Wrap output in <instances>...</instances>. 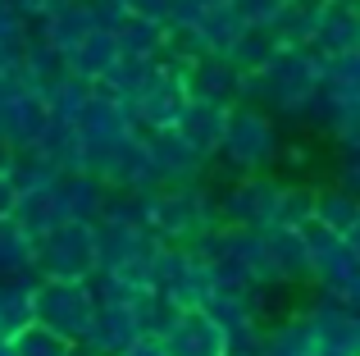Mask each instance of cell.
I'll return each instance as SVG.
<instances>
[{
  "instance_id": "17",
  "label": "cell",
  "mask_w": 360,
  "mask_h": 356,
  "mask_svg": "<svg viewBox=\"0 0 360 356\" xmlns=\"http://www.w3.org/2000/svg\"><path fill=\"white\" fill-rule=\"evenodd\" d=\"M183 82H187V91H192V96H205V101H224V106H233V101H242L246 73H242L224 51H205V55H196V60L183 69Z\"/></svg>"
},
{
  "instance_id": "35",
  "label": "cell",
  "mask_w": 360,
  "mask_h": 356,
  "mask_svg": "<svg viewBox=\"0 0 360 356\" xmlns=\"http://www.w3.org/2000/svg\"><path fill=\"white\" fill-rule=\"evenodd\" d=\"M14 201H18V187L9 183V174H0V220L14 210Z\"/></svg>"
},
{
  "instance_id": "11",
  "label": "cell",
  "mask_w": 360,
  "mask_h": 356,
  "mask_svg": "<svg viewBox=\"0 0 360 356\" xmlns=\"http://www.w3.org/2000/svg\"><path fill=\"white\" fill-rule=\"evenodd\" d=\"M187 101H192V91H187L183 73L155 64V73H150V78L141 82V91L128 101V115H132L137 128H174Z\"/></svg>"
},
{
  "instance_id": "30",
  "label": "cell",
  "mask_w": 360,
  "mask_h": 356,
  "mask_svg": "<svg viewBox=\"0 0 360 356\" xmlns=\"http://www.w3.org/2000/svg\"><path fill=\"white\" fill-rule=\"evenodd\" d=\"M310 210H315V192H310V187H297V183L283 187V183H278V196H274V215H269V224H283V229H301V224L310 220Z\"/></svg>"
},
{
  "instance_id": "15",
  "label": "cell",
  "mask_w": 360,
  "mask_h": 356,
  "mask_svg": "<svg viewBox=\"0 0 360 356\" xmlns=\"http://www.w3.org/2000/svg\"><path fill=\"white\" fill-rule=\"evenodd\" d=\"M306 51L315 60L338 55V51H360V5L356 0H319L315 32H310Z\"/></svg>"
},
{
  "instance_id": "8",
  "label": "cell",
  "mask_w": 360,
  "mask_h": 356,
  "mask_svg": "<svg viewBox=\"0 0 360 356\" xmlns=\"http://www.w3.org/2000/svg\"><path fill=\"white\" fill-rule=\"evenodd\" d=\"M229 165H238L242 174H260L264 165L278 155V133H274V119L264 115L251 101H233L229 115H224V133H219V151Z\"/></svg>"
},
{
  "instance_id": "14",
  "label": "cell",
  "mask_w": 360,
  "mask_h": 356,
  "mask_svg": "<svg viewBox=\"0 0 360 356\" xmlns=\"http://www.w3.org/2000/svg\"><path fill=\"white\" fill-rule=\"evenodd\" d=\"M141 146H146V165H150V178L155 183H196L205 174L201 155L174 133V128H137Z\"/></svg>"
},
{
  "instance_id": "4",
  "label": "cell",
  "mask_w": 360,
  "mask_h": 356,
  "mask_svg": "<svg viewBox=\"0 0 360 356\" xmlns=\"http://www.w3.org/2000/svg\"><path fill=\"white\" fill-rule=\"evenodd\" d=\"M91 229H96V269H105L132 288H146L150 260L160 251L155 233L137 220H115V215H101Z\"/></svg>"
},
{
  "instance_id": "7",
  "label": "cell",
  "mask_w": 360,
  "mask_h": 356,
  "mask_svg": "<svg viewBox=\"0 0 360 356\" xmlns=\"http://www.w3.org/2000/svg\"><path fill=\"white\" fill-rule=\"evenodd\" d=\"M192 251L201 256L210 284H255L264 288L260 274V247H255V229L242 224H214L192 242Z\"/></svg>"
},
{
  "instance_id": "22",
  "label": "cell",
  "mask_w": 360,
  "mask_h": 356,
  "mask_svg": "<svg viewBox=\"0 0 360 356\" xmlns=\"http://www.w3.org/2000/svg\"><path fill=\"white\" fill-rule=\"evenodd\" d=\"M64 60H69V69L78 73L82 82H91V78H101V73L110 69V64L119 60V42H115V27L110 23H96V27H87V32L78 37V42L64 51Z\"/></svg>"
},
{
  "instance_id": "6",
  "label": "cell",
  "mask_w": 360,
  "mask_h": 356,
  "mask_svg": "<svg viewBox=\"0 0 360 356\" xmlns=\"http://www.w3.org/2000/svg\"><path fill=\"white\" fill-rule=\"evenodd\" d=\"M301 242H306V256H310V279L324 288V297L342 306L360 302V256H356V242L328 233L324 224L306 220L301 224Z\"/></svg>"
},
{
  "instance_id": "25",
  "label": "cell",
  "mask_w": 360,
  "mask_h": 356,
  "mask_svg": "<svg viewBox=\"0 0 360 356\" xmlns=\"http://www.w3.org/2000/svg\"><path fill=\"white\" fill-rule=\"evenodd\" d=\"M310 220L324 224L328 233H338V238L347 242H360V201L347 187H338V192H315V210H310Z\"/></svg>"
},
{
  "instance_id": "2",
  "label": "cell",
  "mask_w": 360,
  "mask_h": 356,
  "mask_svg": "<svg viewBox=\"0 0 360 356\" xmlns=\"http://www.w3.org/2000/svg\"><path fill=\"white\" fill-rule=\"evenodd\" d=\"M315 87H319V64L310 51H297V46H283L264 69L246 73V87H242V101L251 106H269V110H283V115H306V106L315 101Z\"/></svg>"
},
{
  "instance_id": "33",
  "label": "cell",
  "mask_w": 360,
  "mask_h": 356,
  "mask_svg": "<svg viewBox=\"0 0 360 356\" xmlns=\"http://www.w3.org/2000/svg\"><path fill=\"white\" fill-rule=\"evenodd\" d=\"M224 5L233 9V18H238V23H274V18H278V9L288 5V0H224Z\"/></svg>"
},
{
  "instance_id": "12",
  "label": "cell",
  "mask_w": 360,
  "mask_h": 356,
  "mask_svg": "<svg viewBox=\"0 0 360 356\" xmlns=\"http://www.w3.org/2000/svg\"><path fill=\"white\" fill-rule=\"evenodd\" d=\"M255 247H260L264 284H301V279H310V256H306V242H301V229L260 224L255 229Z\"/></svg>"
},
{
  "instance_id": "10",
  "label": "cell",
  "mask_w": 360,
  "mask_h": 356,
  "mask_svg": "<svg viewBox=\"0 0 360 356\" xmlns=\"http://www.w3.org/2000/svg\"><path fill=\"white\" fill-rule=\"evenodd\" d=\"M196 306L219 320V329L229 333L233 348H255L260 343V288L255 284H210Z\"/></svg>"
},
{
  "instance_id": "28",
  "label": "cell",
  "mask_w": 360,
  "mask_h": 356,
  "mask_svg": "<svg viewBox=\"0 0 360 356\" xmlns=\"http://www.w3.org/2000/svg\"><path fill=\"white\" fill-rule=\"evenodd\" d=\"M27 320H32V311H27V274H5L0 279V343H9Z\"/></svg>"
},
{
  "instance_id": "19",
  "label": "cell",
  "mask_w": 360,
  "mask_h": 356,
  "mask_svg": "<svg viewBox=\"0 0 360 356\" xmlns=\"http://www.w3.org/2000/svg\"><path fill=\"white\" fill-rule=\"evenodd\" d=\"M69 124L78 128L82 137H115V133H132V115L128 106H123L119 96H110V91H96L87 82V91H82V101L69 110Z\"/></svg>"
},
{
  "instance_id": "23",
  "label": "cell",
  "mask_w": 360,
  "mask_h": 356,
  "mask_svg": "<svg viewBox=\"0 0 360 356\" xmlns=\"http://www.w3.org/2000/svg\"><path fill=\"white\" fill-rule=\"evenodd\" d=\"M278 51H283V42L274 37L269 23H242L238 37L229 42V51H224V55H229L242 73H255V69H264V64H269Z\"/></svg>"
},
{
  "instance_id": "36",
  "label": "cell",
  "mask_w": 360,
  "mask_h": 356,
  "mask_svg": "<svg viewBox=\"0 0 360 356\" xmlns=\"http://www.w3.org/2000/svg\"><path fill=\"white\" fill-rule=\"evenodd\" d=\"M9 160H14V146H9V142H5V137H0V174H5V170H9Z\"/></svg>"
},
{
  "instance_id": "18",
  "label": "cell",
  "mask_w": 360,
  "mask_h": 356,
  "mask_svg": "<svg viewBox=\"0 0 360 356\" xmlns=\"http://www.w3.org/2000/svg\"><path fill=\"white\" fill-rule=\"evenodd\" d=\"M132 338H141V324H137L132 302H96L82 343H87L91 352H101V356H119Z\"/></svg>"
},
{
  "instance_id": "9",
  "label": "cell",
  "mask_w": 360,
  "mask_h": 356,
  "mask_svg": "<svg viewBox=\"0 0 360 356\" xmlns=\"http://www.w3.org/2000/svg\"><path fill=\"white\" fill-rule=\"evenodd\" d=\"M146 288L169 297L174 306H196L205 297V288H210V274H205L201 256L192 251V242H160Z\"/></svg>"
},
{
  "instance_id": "27",
  "label": "cell",
  "mask_w": 360,
  "mask_h": 356,
  "mask_svg": "<svg viewBox=\"0 0 360 356\" xmlns=\"http://www.w3.org/2000/svg\"><path fill=\"white\" fill-rule=\"evenodd\" d=\"M9 183L18 187V192H32V187H51L55 183V165L46 160V151L37 142H27V146H14V160H9Z\"/></svg>"
},
{
  "instance_id": "29",
  "label": "cell",
  "mask_w": 360,
  "mask_h": 356,
  "mask_svg": "<svg viewBox=\"0 0 360 356\" xmlns=\"http://www.w3.org/2000/svg\"><path fill=\"white\" fill-rule=\"evenodd\" d=\"M5 348H9V356H64V352H69V338H60L55 329L27 320L23 329H18L14 338L5 343Z\"/></svg>"
},
{
  "instance_id": "3",
  "label": "cell",
  "mask_w": 360,
  "mask_h": 356,
  "mask_svg": "<svg viewBox=\"0 0 360 356\" xmlns=\"http://www.w3.org/2000/svg\"><path fill=\"white\" fill-rule=\"evenodd\" d=\"M91 274H96V229L87 220H60L27 247V279H91Z\"/></svg>"
},
{
  "instance_id": "13",
  "label": "cell",
  "mask_w": 360,
  "mask_h": 356,
  "mask_svg": "<svg viewBox=\"0 0 360 356\" xmlns=\"http://www.w3.org/2000/svg\"><path fill=\"white\" fill-rule=\"evenodd\" d=\"M160 348H165V356H229L233 343H229V333L219 329V320H214L210 311L183 306V311L174 315V324L160 333Z\"/></svg>"
},
{
  "instance_id": "16",
  "label": "cell",
  "mask_w": 360,
  "mask_h": 356,
  "mask_svg": "<svg viewBox=\"0 0 360 356\" xmlns=\"http://www.w3.org/2000/svg\"><path fill=\"white\" fill-rule=\"evenodd\" d=\"M274 196H278V183L264 178V170L246 174L242 183H233L229 192H224V201L214 205V215H219V224L260 229V224H269V215H274Z\"/></svg>"
},
{
  "instance_id": "34",
  "label": "cell",
  "mask_w": 360,
  "mask_h": 356,
  "mask_svg": "<svg viewBox=\"0 0 360 356\" xmlns=\"http://www.w3.org/2000/svg\"><path fill=\"white\" fill-rule=\"evenodd\" d=\"M123 14H137V18H155V23H169L174 14V0H119Z\"/></svg>"
},
{
  "instance_id": "20",
  "label": "cell",
  "mask_w": 360,
  "mask_h": 356,
  "mask_svg": "<svg viewBox=\"0 0 360 356\" xmlns=\"http://www.w3.org/2000/svg\"><path fill=\"white\" fill-rule=\"evenodd\" d=\"M224 115H229V106H224V101L192 96L183 106V115H178L174 133L183 137V142L192 146L201 160H214V151H219V133H224Z\"/></svg>"
},
{
  "instance_id": "24",
  "label": "cell",
  "mask_w": 360,
  "mask_h": 356,
  "mask_svg": "<svg viewBox=\"0 0 360 356\" xmlns=\"http://www.w3.org/2000/svg\"><path fill=\"white\" fill-rule=\"evenodd\" d=\"M9 220H14L18 229L27 233V238H41L51 224L69 220V215H64V205H60V196H55V187H32V192H18V201H14V210H9Z\"/></svg>"
},
{
  "instance_id": "1",
  "label": "cell",
  "mask_w": 360,
  "mask_h": 356,
  "mask_svg": "<svg viewBox=\"0 0 360 356\" xmlns=\"http://www.w3.org/2000/svg\"><path fill=\"white\" fill-rule=\"evenodd\" d=\"M141 224L160 242H196L205 229L219 224V215H214V201L201 187V178L196 183H150Z\"/></svg>"
},
{
  "instance_id": "31",
  "label": "cell",
  "mask_w": 360,
  "mask_h": 356,
  "mask_svg": "<svg viewBox=\"0 0 360 356\" xmlns=\"http://www.w3.org/2000/svg\"><path fill=\"white\" fill-rule=\"evenodd\" d=\"M27 247H32V238L5 215L0 220V274H27Z\"/></svg>"
},
{
  "instance_id": "26",
  "label": "cell",
  "mask_w": 360,
  "mask_h": 356,
  "mask_svg": "<svg viewBox=\"0 0 360 356\" xmlns=\"http://www.w3.org/2000/svg\"><path fill=\"white\" fill-rule=\"evenodd\" d=\"M110 27H115L119 55H132V60H155V55H160L165 23H155V18H137V14H119Z\"/></svg>"
},
{
  "instance_id": "5",
  "label": "cell",
  "mask_w": 360,
  "mask_h": 356,
  "mask_svg": "<svg viewBox=\"0 0 360 356\" xmlns=\"http://www.w3.org/2000/svg\"><path fill=\"white\" fill-rule=\"evenodd\" d=\"M27 311L37 324L55 329L60 338L82 343L96 311V297H91L87 279H27Z\"/></svg>"
},
{
  "instance_id": "32",
  "label": "cell",
  "mask_w": 360,
  "mask_h": 356,
  "mask_svg": "<svg viewBox=\"0 0 360 356\" xmlns=\"http://www.w3.org/2000/svg\"><path fill=\"white\" fill-rule=\"evenodd\" d=\"M238 18H233V9L229 5H214V9H205L201 18H196V32H201V42L210 46V51H229V42L238 37Z\"/></svg>"
},
{
  "instance_id": "21",
  "label": "cell",
  "mask_w": 360,
  "mask_h": 356,
  "mask_svg": "<svg viewBox=\"0 0 360 356\" xmlns=\"http://www.w3.org/2000/svg\"><path fill=\"white\" fill-rule=\"evenodd\" d=\"M51 187H55V196H60V205H64V215H69V220L96 224L101 210H105V183H101V178H91L87 170H60Z\"/></svg>"
},
{
  "instance_id": "38",
  "label": "cell",
  "mask_w": 360,
  "mask_h": 356,
  "mask_svg": "<svg viewBox=\"0 0 360 356\" xmlns=\"http://www.w3.org/2000/svg\"><path fill=\"white\" fill-rule=\"evenodd\" d=\"M255 356H278V352H260V348H255Z\"/></svg>"
},
{
  "instance_id": "37",
  "label": "cell",
  "mask_w": 360,
  "mask_h": 356,
  "mask_svg": "<svg viewBox=\"0 0 360 356\" xmlns=\"http://www.w3.org/2000/svg\"><path fill=\"white\" fill-rule=\"evenodd\" d=\"M64 356H101V352H91L87 343H69V352H64Z\"/></svg>"
}]
</instances>
